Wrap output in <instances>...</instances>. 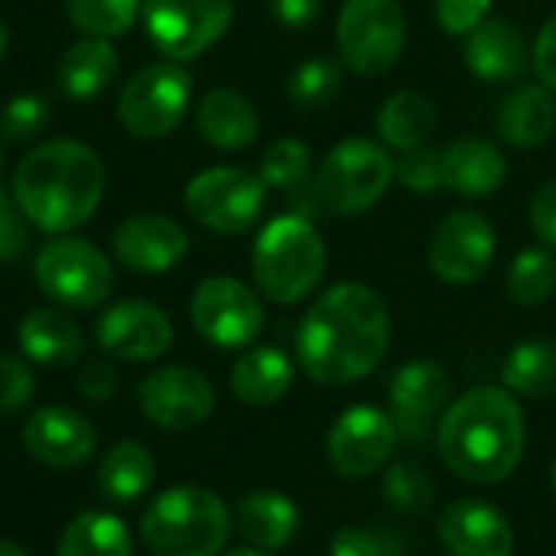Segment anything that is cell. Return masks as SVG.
<instances>
[{"label": "cell", "instance_id": "cell-1", "mask_svg": "<svg viewBox=\"0 0 556 556\" xmlns=\"http://www.w3.org/2000/svg\"><path fill=\"white\" fill-rule=\"evenodd\" d=\"M390 348V312L383 299L361 282L328 289L299 321V367L325 387L357 383L380 367Z\"/></svg>", "mask_w": 556, "mask_h": 556}, {"label": "cell", "instance_id": "cell-2", "mask_svg": "<svg viewBox=\"0 0 556 556\" xmlns=\"http://www.w3.org/2000/svg\"><path fill=\"white\" fill-rule=\"evenodd\" d=\"M435 442L442 462L462 481H504L527 448L523 409L507 387H475L442 413Z\"/></svg>", "mask_w": 556, "mask_h": 556}, {"label": "cell", "instance_id": "cell-3", "mask_svg": "<svg viewBox=\"0 0 556 556\" xmlns=\"http://www.w3.org/2000/svg\"><path fill=\"white\" fill-rule=\"evenodd\" d=\"M105 193V164L96 148L56 138L37 144L14 170V197L27 219L53 236L92 219Z\"/></svg>", "mask_w": 556, "mask_h": 556}, {"label": "cell", "instance_id": "cell-4", "mask_svg": "<svg viewBox=\"0 0 556 556\" xmlns=\"http://www.w3.org/2000/svg\"><path fill=\"white\" fill-rule=\"evenodd\" d=\"M325 268L328 249L312 219L289 213L262 226L252 249V278L271 305L305 302L321 286Z\"/></svg>", "mask_w": 556, "mask_h": 556}, {"label": "cell", "instance_id": "cell-5", "mask_svg": "<svg viewBox=\"0 0 556 556\" xmlns=\"http://www.w3.org/2000/svg\"><path fill=\"white\" fill-rule=\"evenodd\" d=\"M229 530V507L200 484L161 491L141 517V540L154 556H219Z\"/></svg>", "mask_w": 556, "mask_h": 556}, {"label": "cell", "instance_id": "cell-6", "mask_svg": "<svg viewBox=\"0 0 556 556\" xmlns=\"http://www.w3.org/2000/svg\"><path fill=\"white\" fill-rule=\"evenodd\" d=\"M34 278L50 302L73 312H89L102 305L115 289V268L109 255L96 242L70 232L50 239L40 249L34 262Z\"/></svg>", "mask_w": 556, "mask_h": 556}, {"label": "cell", "instance_id": "cell-7", "mask_svg": "<svg viewBox=\"0 0 556 556\" xmlns=\"http://www.w3.org/2000/svg\"><path fill=\"white\" fill-rule=\"evenodd\" d=\"M396 164L383 144L370 138H348L325 154L315 190L331 213L361 216L390 190Z\"/></svg>", "mask_w": 556, "mask_h": 556}, {"label": "cell", "instance_id": "cell-8", "mask_svg": "<svg viewBox=\"0 0 556 556\" xmlns=\"http://www.w3.org/2000/svg\"><path fill=\"white\" fill-rule=\"evenodd\" d=\"M334 43L341 63L361 76L393 70L406 47V14L400 0H344Z\"/></svg>", "mask_w": 556, "mask_h": 556}, {"label": "cell", "instance_id": "cell-9", "mask_svg": "<svg viewBox=\"0 0 556 556\" xmlns=\"http://www.w3.org/2000/svg\"><path fill=\"white\" fill-rule=\"evenodd\" d=\"M190 99L193 79L180 63H151L122 86L118 122L125 125L128 135L141 141H157L167 138L184 122Z\"/></svg>", "mask_w": 556, "mask_h": 556}, {"label": "cell", "instance_id": "cell-10", "mask_svg": "<svg viewBox=\"0 0 556 556\" xmlns=\"http://www.w3.org/2000/svg\"><path fill=\"white\" fill-rule=\"evenodd\" d=\"M141 17L154 50L174 63H187L226 37L232 0H144Z\"/></svg>", "mask_w": 556, "mask_h": 556}, {"label": "cell", "instance_id": "cell-11", "mask_svg": "<svg viewBox=\"0 0 556 556\" xmlns=\"http://www.w3.org/2000/svg\"><path fill=\"white\" fill-rule=\"evenodd\" d=\"M190 321L206 344L239 351L255 344L265 328V312L245 282L232 275H210L190 295Z\"/></svg>", "mask_w": 556, "mask_h": 556}, {"label": "cell", "instance_id": "cell-12", "mask_svg": "<svg viewBox=\"0 0 556 556\" xmlns=\"http://www.w3.org/2000/svg\"><path fill=\"white\" fill-rule=\"evenodd\" d=\"M187 213L223 236L245 232L265 210V180L242 167H210L190 177L184 190Z\"/></svg>", "mask_w": 556, "mask_h": 556}, {"label": "cell", "instance_id": "cell-13", "mask_svg": "<svg viewBox=\"0 0 556 556\" xmlns=\"http://www.w3.org/2000/svg\"><path fill=\"white\" fill-rule=\"evenodd\" d=\"M135 400L148 422L167 432H187L210 419L216 406L213 383L193 367H161L138 380Z\"/></svg>", "mask_w": 556, "mask_h": 556}, {"label": "cell", "instance_id": "cell-14", "mask_svg": "<svg viewBox=\"0 0 556 556\" xmlns=\"http://www.w3.org/2000/svg\"><path fill=\"white\" fill-rule=\"evenodd\" d=\"M396 439L400 429L390 413L377 406H351L328 432V462L341 478H370L390 462Z\"/></svg>", "mask_w": 556, "mask_h": 556}, {"label": "cell", "instance_id": "cell-15", "mask_svg": "<svg viewBox=\"0 0 556 556\" xmlns=\"http://www.w3.org/2000/svg\"><path fill=\"white\" fill-rule=\"evenodd\" d=\"M452 380L435 361H409L390 380V416L400 429V439L419 445L439 429V419L448 406Z\"/></svg>", "mask_w": 556, "mask_h": 556}, {"label": "cell", "instance_id": "cell-16", "mask_svg": "<svg viewBox=\"0 0 556 556\" xmlns=\"http://www.w3.org/2000/svg\"><path fill=\"white\" fill-rule=\"evenodd\" d=\"M494 258V226L475 210L448 213L429 239V265L448 286H468Z\"/></svg>", "mask_w": 556, "mask_h": 556}, {"label": "cell", "instance_id": "cell-17", "mask_svg": "<svg viewBox=\"0 0 556 556\" xmlns=\"http://www.w3.org/2000/svg\"><path fill=\"white\" fill-rule=\"evenodd\" d=\"M96 341L115 361L144 364L170 351L174 325L167 312H161L151 302H118L109 312H102L96 325Z\"/></svg>", "mask_w": 556, "mask_h": 556}, {"label": "cell", "instance_id": "cell-18", "mask_svg": "<svg viewBox=\"0 0 556 556\" xmlns=\"http://www.w3.org/2000/svg\"><path fill=\"white\" fill-rule=\"evenodd\" d=\"M190 239L184 226L164 213H131L115 226L112 252L115 258L138 275H164L180 265Z\"/></svg>", "mask_w": 556, "mask_h": 556}, {"label": "cell", "instance_id": "cell-19", "mask_svg": "<svg viewBox=\"0 0 556 556\" xmlns=\"http://www.w3.org/2000/svg\"><path fill=\"white\" fill-rule=\"evenodd\" d=\"M439 540L448 556H510L514 527L488 501L462 497L439 514Z\"/></svg>", "mask_w": 556, "mask_h": 556}, {"label": "cell", "instance_id": "cell-20", "mask_svg": "<svg viewBox=\"0 0 556 556\" xmlns=\"http://www.w3.org/2000/svg\"><path fill=\"white\" fill-rule=\"evenodd\" d=\"M96 426L70 406H43L24 422V448L50 468H79L96 452Z\"/></svg>", "mask_w": 556, "mask_h": 556}, {"label": "cell", "instance_id": "cell-21", "mask_svg": "<svg viewBox=\"0 0 556 556\" xmlns=\"http://www.w3.org/2000/svg\"><path fill=\"white\" fill-rule=\"evenodd\" d=\"M527 63V43L510 21H484L465 37V66L481 83H517Z\"/></svg>", "mask_w": 556, "mask_h": 556}, {"label": "cell", "instance_id": "cell-22", "mask_svg": "<svg viewBox=\"0 0 556 556\" xmlns=\"http://www.w3.org/2000/svg\"><path fill=\"white\" fill-rule=\"evenodd\" d=\"M442 167H445V187L458 197H491L507 177L501 148L475 135L455 138L442 151Z\"/></svg>", "mask_w": 556, "mask_h": 556}, {"label": "cell", "instance_id": "cell-23", "mask_svg": "<svg viewBox=\"0 0 556 556\" xmlns=\"http://www.w3.org/2000/svg\"><path fill=\"white\" fill-rule=\"evenodd\" d=\"M21 351L40 367H70L86 354L83 328L60 308H34L17 325Z\"/></svg>", "mask_w": 556, "mask_h": 556}, {"label": "cell", "instance_id": "cell-24", "mask_svg": "<svg viewBox=\"0 0 556 556\" xmlns=\"http://www.w3.org/2000/svg\"><path fill=\"white\" fill-rule=\"evenodd\" d=\"M295 383V364L282 348H252L229 370V393L245 406H271Z\"/></svg>", "mask_w": 556, "mask_h": 556}, {"label": "cell", "instance_id": "cell-25", "mask_svg": "<svg viewBox=\"0 0 556 556\" xmlns=\"http://www.w3.org/2000/svg\"><path fill=\"white\" fill-rule=\"evenodd\" d=\"M197 131L219 151H242L258 138V112L236 89H213L197 105Z\"/></svg>", "mask_w": 556, "mask_h": 556}, {"label": "cell", "instance_id": "cell-26", "mask_svg": "<svg viewBox=\"0 0 556 556\" xmlns=\"http://www.w3.org/2000/svg\"><path fill=\"white\" fill-rule=\"evenodd\" d=\"M299 504L278 491H249L236 504L239 533L258 549H282L299 533Z\"/></svg>", "mask_w": 556, "mask_h": 556}, {"label": "cell", "instance_id": "cell-27", "mask_svg": "<svg viewBox=\"0 0 556 556\" xmlns=\"http://www.w3.org/2000/svg\"><path fill=\"white\" fill-rule=\"evenodd\" d=\"M497 131L514 148H536L556 131V102L546 86H517L497 109Z\"/></svg>", "mask_w": 556, "mask_h": 556}, {"label": "cell", "instance_id": "cell-28", "mask_svg": "<svg viewBox=\"0 0 556 556\" xmlns=\"http://www.w3.org/2000/svg\"><path fill=\"white\" fill-rule=\"evenodd\" d=\"M118 76V53L112 47V40H99V37H86L79 43H73L56 70V83L70 99H96L102 96Z\"/></svg>", "mask_w": 556, "mask_h": 556}, {"label": "cell", "instance_id": "cell-29", "mask_svg": "<svg viewBox=\"0 0 556 556\" xmlns=\"http://www.w3.org/2000/svg\"><path fill=\"white\" fill-rule=\"evenodd\" d=\"M56 556H135V540L115 514L86 510L66 523Z\"/></svg>", "mask_w": 556, "mask_h": 556}, {"label": "cell", "instance_id": "cell-30", "mask_svg": "<svg viewBox=\"0 0 556 556\" xmlns=\"http://www.w3.org/2000/svg\"><path fill=\"white\" fill-rule=\"evenodd\" d=\"M435 105L419 92H393L377 112V135L387 148L409 151L432 138Z\"/></svg>", "mask_w": 556, "mask_h": 556}, {"label": "cell", "instance_id": "cell-31", "mask_svg": "<svg viewBox=\"0 0 556 556\" xmlns=\"http://www.w3.org/2000/svg\"><path fill=\"white\" fill-rule=\"evenodd\" d=\"M151 484H154V455L141 442L125 439L105 452L99 465V491L109 501L115 504L138 501Z\"/></svg>", "mask_w": 556, "mask_h": 556}, {"label": "cell", "instance_id": "cell-32", "mask_svg": "<svg viewBox=\"0 0 556 556\" xmlns=\"http://www.w3.org/2000/svg\"><path fill=\"white\" fill-rule=\"evenodd\" d=\"M501 380L510 393L543 400L556 393V344L549 341H523L517 344L501 370Z\"/></svg>", "mask_w": 556, "mask_h": 556}, {"label": "cell", "instance_id": "cell-33", "mask_svg": "<svg viewBox=\"0 0 556 556\" xmlns=\"http://www.w3.org/2000/svg\"><path fill=\"white\" fill-rule=\"evenodd\" d=\"M141 8L144 0H66V14L73 27L99 40L125 37L135 27Z\"/></svg>", "mask_w": 556, "mask_h": 556}, {"label": "cell", "instance_id": "cell-34", "mask_svg": "<svg viewBox=\"0 0 556 556\" xmlns=\"http://www.w3.org/2000/svg\"><path fill=\"white\" fill-rule=\"evenodd\" d=\"M556 289V255L549 249H523L507 268V292L517 305H543Z\"/></svg>", "mask_w": 556, "mask_h": 556}, {"label": "cell", "instance_id": "cell-35", "mask_svg": "<svg viewBox=\"0 0 556 556\" xmlns=\"http://www.w3.org/2000/svg\"><path fill=\"white\" fill-rule=\"evenodd\" d=\"M341 63L331 60V56H315V60H305L292 76H289V86H286V96L295 109L302 112H318L325 105H331L341 92Z\"/></svg>", "mask_w": 556, "mask_h": 556}, {"label": "cell", "instance_id": "cell-36", "mask_svg": "<svg viewBox=\"0 0 556 556\" xmlns=\"http://www.w3.org/2000/svg\"><path fill=\"white\" fill-rule=\"evenodd\" d=\"M312 174V148L299 138H278L258 161V177L275 190H299Z\"/></svg>", "mask_w": 556, "mask_h": 556}, {"label": "cell", "instance_id": "cell-37", "mask_svg": "<svg viewBox=\"0 0 556 556\" xmlns=\"http://www.w3.org/2000/svg\"><path fill=\"white\" fill-rule=\"evenodd\" d=\"M383 494L400 514H426L435 501V484L426 468L413 462H396L393 468H387Z\"/></svg>", "mask_w": 556, "mask_h": 556}, {"label": "cell", "instance_id": "cell-38", "mask_svg": "<svg viewBox=\"0 0 556 556\" xmlns=\"http://www.w3.org/2000/svg\"><path fill=\"white\" fill-rule=\"evenodd\" d=\"M50 125V105L47 99L27 92V96H14L4 105V115H0V135L11 144H34L43 128Z\"/></svg>", "mask_w": 556, "mask_h": 556}, {"label": "cell", "instance_id": "cell-39", "mask_svg": "<svg viewBox=\"0 0 556 556\" xmlns=\"http://www.w3.org/2000/svg\"><path fill=\"white\" fill-rule=\"evenodd\" d=\"M396 180H400L409 193H435L439 187H445L442 151H435V148H429V144L400 151Z\"/></svg>", "mask_w": 556, "mask_h": 556}, {"label": "cell", "instance_id": "cell-40", "mask_svg": "<svg viewBox=\"0 0 556 556\" xmlns=\"http://www.w3.org/2000/svg\"><path fill=\"white\" fill-rule=\"evenodd\" d=\"M37 393V377L27 367V361L14 354H0V413L17 416L30 406Z\"/></svg>", "mask_w": 556, "mask_h": 556}, {"label": "cell", "instance_id": "cell-41", "mask_svg": "<svg viewBox=\"0 0 556 556\" xmlns=\"http://www.w3.org/2000/svg\"><path fill=\"white\" fill-rule=\"evenodd\" d=\"M30 245V219L21 210L14 190L0 187V262H14Z\"/></svg>", "mask_w": 556, "mask_h": 556}, {"label": "cell", "instance_id": "cell-42", "mask_svg": "<svg viewBox=\"0 0 556 556\" xmlns=\"http://www.w3.org/2000/svg\"><path fill=\"white\" fill-rule=\"evenodd\" d=\"M494 0H435V21L448 37H468L488 21Z\"/></svg>", "mask_w": 556, "mask_h": 556}, {"label": "cell", "instance_id": "cell-43", "mask_svg": "<svg viewBox=\"0 0 556 556\" xmlns=\"http://www.w3.org/2000/svg\"><path fill=\"white\" fill-rule=\"evenodd\" d=\"M331 556H393L390 536L367 527H344L331 540Z\"/></svg>", "mask_w": 556, "mask_h": 556}, {"label": "cell", "instance_id": "cell-44", "mask_svg": "<svg viewBox=\"0 0 556 556\" xmlns=\"http://www.w3.org/2000/svg\"><path fill=\"white\" fill-rule=\"evenodd\" d=\"M530 63H533V73H536L540 86L556 92V14L546 17V24L540 27L536 43L530 50Z\"/></svg>", "mask_w": 556, "mask_h": 556}, {"label": "cell", "instance_id": "cell-45", "mask_svg": "<svg viewBox=\"0 0 556 556\" xmlns=\"http://www.w3.org/2000/svg\"><path fill=\"white\" fill-rule=\"evenodd\" d=\"M268 14L278 27L299 34L321 17V0H268Z\"/></svg>", "mask_w": 556, "mask_h": 556}, {"label": "cell", "instance_id": "cell-46", "mask_svg": "<svg viewBox=\"0 0 556 556\" xmlns=\"http://www.w3.org/2000/svg\"><path fill=\"white\" fill-rule=\"evenodd\" d=\"M530 226L543 242L556 245V177L546 180L533 193V200H530Z\"/></svg>", "mask_w": 556, "mask_h": 556}, {"label": "cell", "instance_id": "cell-47", "mask_svg": "<svg viewBox=\"0 0 556 556\" xmlns=\"http://www.w3.org/2000/svg\"><path fill=\"white\" fill-rule=\"evenodd\" d=\"M79 390H83L86 400L105 403V400L115 393V370H112V364H105V361L89 364V367L79 374Z\"/></svg>", "mask_w": 556, "mask_h": 556}, {"label": "cell", "instance_id": "cell-48", "mask_svg": "<svg viewBox=\"0 0 556 556\" xmlns=\"http://www.w3.org/2000/svg\"><path fill=\"white\" fill-rule=\"evenodd\" d=\"M0 556H30L17 540H0Z\"/></svg>", "mask_w": 556, "mask_h": 556}, {"label": "cell", "instance_id": "cell-49", "mask_svg": "<svg viewBox=\"0 0 556 556\" xmlns=\"http://www.w3.org/2000/svg\"><path fill=\"white\" fill-rule=\"evenodd\" d=\"M8 50H11V34H8V24L0 21V60L8 56Z\"/></svg>", "mask_w": 556, "mask_h": 556}, {"label": "cell", "instance_id": "cell-50", "mask_svg": "<svg viewBox=\"0 0 556 556\" xmlns=\"http://www.w3.org/2000/svg\"><path fill=\"white\" fill-rule=\"evenodd\" d=\"M226 556H268V549H258V546H242V549H229Z\"/></svg>", "mask_w": 556, "mask_h": 556}, {"label": "cell", "instance_id": "cell-51", "mask_svg": "<svg viewBox=\"0 0 556 556\" xmlns=\"http://www.w3.org/2000/svg\"><path fill=\"white\" fill-rule=\"evenodd\" d=\"M549 481H553V494H556V462H553V471H549Z\"/></svg>", "mask_w": 556, "mask_h": 556}, {"label": "cell", "instance_id": "cell-52", "mask_svg": "<svg viewBox=\"0 0 556 556\" xmlns=\"http://www.w3.org/2000/svg\"><path fill=\"white\" fill-rule=\"evenodd\" d=\"M0 161H4V151H0Z\"/></svg>", "mask_w": 556, "mask_h": 556}]
</instances>
